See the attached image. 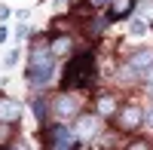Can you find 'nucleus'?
Instances as JSON below:
<instances>
[{
  "mask_svg": "<svg viewBox=\"0 0 153 150\" xmlns=\"http://www.w3.org/2000/svg\"><path fill=\"white\" fill-rule=\"evenodd\" d=\"M144 129H150V132H153V107H150V110H144Z\"/></svg>",
  "mask_w": 153,
  "mask_h": 150,
  "instance_id": "ddd939ff",
  "label": "nucleus"
},
{
  "mask_svg": "<svg viewBox=\"0 0 153 150\" xmlns=\"http://www.w3.org/2000/svg\"><path fill=\"white\" fill-rule=\"evenodd\" d=\"M52 114H55V123L76 120V117H80V101H76L74 95H58L52 101Z\"/></svg>",
  "mask_w": 153,
  "mask_h": 150,
  "instance_id": "f03ea898",
  "label": "nucleus"
},
{
  "mask_svg": "<svg viewBox=\"0 0 153 150\" xmlns=\"http://www.w3.org/2000/svg\"><path fill=\"white\" fill-rule=\"evenodd\" d=\"M12 150H31V147L25 144V141H16V144H12Z\"/></svg>",
  "mask_w": 153,
  "mask_h": 150,
  "instance_id": "f3484780",
  "label": "nucleus"
},
{
  "mask_svg": "<svg viewBox=\"0 0 153 150\" xmlns=\"http://www.w3.org/2000/svg\"><path fill=\"white\" fill-rule=\"evenodd\" d=\"M141 126H144V110L141 107L129 104V107L120 110V129L123 132H135V129H141Z\"/></svg>",
  "mask_w": 153,
  "mask_h": 150,
  "instance_id": "20e7f679",
  "label": "nucleus"
},
{
  "mask_svg": "<svg viewBox=\"0 0 153 150\" xmlns=\"http://www.w3.org/2000/svg\"><path fill=\"white\" fill-rule=\"evenodd\" d=\"M31 107H34V114H37V120L43 123V120H46V101H43L40 95H34V98H31Z\"/></svg>",
  "mask_w": 153,
  "mask_h": 150,
  "instance_id": "9d476101",
  "label": "nucleus"
},
{
  "mask_svg": "<svg viewBox=\"0 0 153 150\" xmlns=\"http://www.w3.org/2000/svg\"><path fill=\"white\" fill-rule=\"evenodd\" d=\"M49 52H52L55 58H68L74 52V40L71 37H55V40L49 43Z\"/></svg>",
  "mask_w": 153,
  "mask_h": 150,
  "instance_id": "423d86ee",
  "label": "nucleus"
},
{
  "mask_svg": "<svg viewBox=\"0 0 153 150\" xmlns=\"http://www.w3.org/2000/svg\"><path fill=\"white\" fill-rule=\"evenodd\" d=\"M129 150H150V147H147V141H135V144H129Z\"/></svg>",
  "mask_w": 153,
  "mask_h": 150,
  "instance_id": "2eb2a0df",
  "label": "nucleus"
},
{
  "mask_svg": "<svg viewBox=\"0 0 153 150\" xmlns=\"http://www.w3.org/2000/svg\"><path fill=\"white\" fill-rule=\"evenodd\" d=\"M22 120V104L12 98H0V126H16Z\"/></svg>",
  "mask_w": 153,
  "mask_h": 150,
  "instance_id": "39448f33",
  "label": "nucleus"
},
{
  "mask_svg": "<svg viewBox=\"0 0 153 150\" xmlns=\"http://www.w3.org/2000/svg\"><path fill=\"white\" fill-rule=\"evenodd\" d=\"M19 61V49H9V55H6V65H16Z\"/></svg>",
  "mask_w": 153,
  "mask_h": 150,
  "instance_id": "4468645a",
  "label": "nucleus"
},
{
  "mask_svg": "<svg viewBox=\"0 0 153 150\" xmlns=\"http://www.w3.org/2000/svg\"><path fill=\"white\" fill-rule=\"evenodd\" d=\"M132 9V0H110V12H113V16H126V12H129Z\"/></svg>",
  "mask_w": 153,
  "mask_h": 150,
  "instance_id": "1a4fd4ad",
  "label": "nucleus"
},
{
  "mask_svg": "<svg viewBox=\"0 0 153 150\" xmlns=\"http://www.w3.org/2000/svg\"><path fill=\"white\" fill-rule=\"evenodd\" d=\"M101 120H104V117H98V114H83V117H76V126H74L76 138H80L83 144L92 141L95 135L101 132Z\"/></svg>",
  "mask_w": 153,
  "mask_h": 150,
  "instance_id": "7ed1b4c3",
  "label": "nucleus"
},
{
  "mask_svg": "<svg viewBox=\"0 0 153 150\" xmlns=\"http://www.w3.org/2000/svg\"><path fill=\"white\" fill-rule=\"evenodd\" d=\"M52 71H55V55L40 43L31 49V61H28V83L31 86H46L52 80Z\"/></svg>",
  "mask_w": 153,
  "mask_h": 150,
  "instance_id": "f257e3e1",
  "label": "nucleus"
},
{
  "mask_svg": "<svg viewBox=\"0 0 153 150\" xmlns=\"http://www.w3.org/2000/svg\"><path fill=\"white\" fill-rule=\"evenodd\" d=\"M138 16H144L147 22H153V0H141V3H138Z\"/></svg>",
  "mask_w": 153,
  "mask_h": 150,
  "instance_id": "9b49d317",
  "label": "nucleus"
},
{
  "mask_svg": "<svg viewBox=\"0 0 153 150\" xmlns=\"http://www.w3.org/2000/svg\"><path fill=\"white\" fill-rule=\"evenodd\" d=\"M144 31H147V19L144 16H135L132 19V34L138 37V34H144Z\"/></svg>",
  "mask_w": 153,
  "mask_h": 150,
  "instance_id": "f8f14e48",
  "label": "nucleus"
},
{
  "mask_svg": "<svg viewBox=\"0 0 153 150\" xmlns=\"http://www.w3.org/2000/svg\"><path fill=\"white\" fill-rule=\"evenodd\" d=\"M117 114V101H113V95H101L98 98V117H113Z\"/></svg>",
  "mask_w": 153,
  "mask_h": 150,
  "instance_id": "6e6552de",
  "label": "nucleus"
},
{
  "mask_svg": "<svg viewBox=\"0 0 153 150\" xmlns=\"http://www.w3.org/2000/svg\"><path fill=\"white\" fill-rule=\"evenodd\" d=\"M9 16H12V9H9V6H0V19H3V22H6Z\"/></svg>",
  "mask_w": 153,
  "mask_h": 150,
  "instance_id": "dca6fc26",
  "label": "nucleus"
},
{
  "mask_svg": "<svg viewBox=\"0 0 153 150\" xmlns=\"http://www.w3.org/2000/svg\"><path fill=\"white\" fill-rule=\"evenodd\" d=\"M92 3H95V6H104V3H110V0H92Z\"/></svg>",
  "mask_w": 153,
  "mask_h": 150,
  "instance_id": "6ab92c4d",
  "label": "nucleus"
},
{
  "mask_svg": "<svg viewBox=\"0 0 153 150\" xmlns=\"http://www.w3.org/2000/svg\"><path fill=\"white\" fill-rule=\"evenodd\" d=\"M6 37H9V31H6V28H0V43H6Z\"/></svg>",
  "mask_w": 153,
  "mask_h": 150,
  "instance_id": "a211bd4d",
  "label": "nucleus"
},
{
  "mask_svg": "<svg viewBox=\"0 0 153 150\" xmlns=\"http://www.w3.org/2000/svg\"><path fill=\"white\" fill-rule=\"evenodd\" d=\"M129 65L132 68H138V71H147V68H153V49H141V52H135L132 58H129Z\"/></svg>",
  "mask_w": 153,
  "mask_h": 150,
  "instance_id": "0eeeda50",
  "label": "nucleus"
}]
</instances>
